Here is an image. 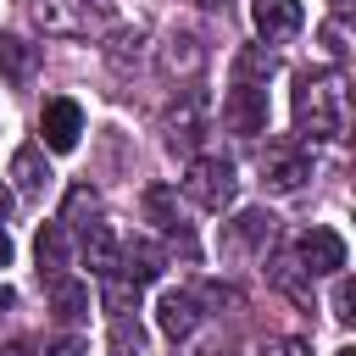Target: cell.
Returning <instances> with one entry per match:
<instances>
[{
	"mask_svg": "<svg viewBox=\"0 0 356 356\" xmlns=\"http://www.w3.org/2000/svg\"><path fill=\"white\" fill-rule=\"evenodd\" d=\"M306 350H312L306 339H278V356H306Z\"/></svg>",
	"mask_w": 356,
	"mask_h": 356,
	"instance_id": "cell-29",
	"label": "cell"
},
{
	"mask_svg": "<svg viewBox=\"0 0 356 356\" xmlns=\"http://www.w3.org/2000/svg\"><path fill=\"white\" fill-rule=\"evenodd\" d=\"M0 356H33V350H28L22 339H17V345H0Z\"/></svg>",
	"mask_w": 356,
	"mask_h": 356,
	"instance_id": "cell-32",
	"label": "cell"
},
{
	"mask_svg": "<svg viewBox=\"0 0 356 356\" xmlns=\"http://www.w3.org/2000/svg\"><path fill=\"white\" fill-rule=\"evenodd\" d=\"M89 345H83V334H61L56 345H44V356H83Z\"/></svg>",
	"mask_w": 356,
	"mask_h": 356,
	"instance_id": "cell-27",
	"label": "cell"
},
{
	"mask_svg": "<svg viewBox=\"0 0 356 356\" xmlns=\"http://www.w3.org/2000/svg\"><path fill=\"white\" fill-rule=\"evenodd\" d=\"M334 356H356V350H350V345H345V350H334Z\"/></svg>",
	"mask_w": 356,
	"mask_h": 356,
	"instance_id": "cell-34",
	"label": "cell"
},
{
	"mask_svg": "<svg viewBox=\"0 0 356 356\" xmlns=\"http://www.w3.org/2000/svg\"><path fill=\"white\" fill-rule=\"evenodd\" d=\"M111 345L139 356V350H145V334H139V323H134V317H111Z\"/></svg>",
	"mask_w": 356,
	"mask_h": 356,
	"instance_id": "cell-25",
	"label": "cell"
},
{
	"mask_svg": "<svg viewBox=\"0 0 356 356\" xmlns=\"http://www.w3.org/2000/svg\"><path fill=\"white\" fill-rule=\"evenodd\" d=\"M250 22L267 44H284L306 28V6L300 0H250Z\"/></svg>",
	"mask_w": 356,
	"mask_h": 356,
	"instance_id": "cell-7",
	"label": "cell"
},
{
	"mask_svg": "<svg viewBox=\"0 0 356 356\" xmlns=\"http://www.w3.org/2000/svg\"><path fill=\"white\" fill-rule=\"evenodd\" d=\"M100 306H106L111 317H128V312H139V284H128L122 273L100 278Z\"/></svg>",
	"mask_w": 356,
	"mask_h": 356,
	"instance_id": "cell-19",
	"label": "cell"
},
{
	"mask_svg": "<svg viewBox=\"0 0 356 356\" xmlns=\"http://www.w3.org/2000/svg\"><path fill=\"white\" fill-rule=\"evenodd\" d=\"M289 111H295V139H339L345 122H350V100H345V78L339 72H300L295 78V95H289Z\"/></svg>",
	"mask_w": 356,
	"mask_h": 356,
	"instance_id": "cell-1",
	"label": "cell"
},
{
	"mask_svg": "<svg viewBox=\"0 0 356 356\" xmlns=\"http://www.w3.org/2000/svg\"><path fill=\"white\" fill-rule=\"evenodd\" d=\"M184 195H189L200 211H228L234 195H239L234 161H222V156H195L189 172H184Z\"/></svg>",
	"mask_w": 356,
	"mask_h": 356,
	"instance_id": "cell-3",
	"label": "cell"
},
{
	"mask_svg": "<svg viewBox=\"0 0 356 356\" xmlns=\"http://www.w3.org/2000/svg\"><path fill=\"white\" fill-rule=\"evenodd\" d=\"M50 312L61 317V323H83L89 317V284H78V278H50Z\"/></svg>",
	"mask_w": 356,
	"mask_h": 356,
	"instance_id": "cell-13",
	"label": "cell"
},
{
	"mask_svg": "<svg viewBox=\"0 0 356 356\" xmlns=\"http://www.w3.org/2000/svg\"><path fill=\"white\" fill-rule=\"evenodd\" d=\"M11 178H17V189L28 195V200H44V189H50V161H44V150L39 145H22L17 156H11Z\"/></svg>",
	"mask_w": 356,
	"mask_h": 356,
	"instance_id": "cell-10",
	"label": "cell"
},
{
	"mask_svg": "<svg viewBox=\"0 0 356 356\" xmlns=\"http://www.w3.org/2000/svg\"><path fill=\"white\" fill-rule=\"evenodd\" d=\"M28 72H33V44H22L17 33H0V78L22 83Z\"/></svg>",
	"mask_w": 356,
	"mask_h": 356,
	"instance_id": "cell-20",
	"label": "cell"
},
{
	"mask_svg": "<svg viewBox=\"0 0 356 356\" xmlns=\"http://www.w3.org/2000/svg\"><path fill=\"white\" fill-rule=\"evenodd\" d=\"M195 139H200V100H184V111L167 117V145L172 150H195Z\"/></svg>",
	"mask_w": 356,
	"mask_h": 356,
	"instance_id": "cell-18",
	"label": "cell"
},
{
	"mask_svg": "<svg viewBox=\"0 0 356 356\" xmlns=\"http://www.w3.org/2000/svg\"><path fill=\"white\" fill-rule=\"evenodd\" d=\"M156 323H161L167 339H189V334L200 328V295H195V289H161Z\"/></svg>",
	"mask_w": 356,
	"mask_h": 356,
	"instance_id": "cell-8",
	"label": "cell"
},
{
	"mask_svg": "<svg viewBox=\"0 0 356 356\" xmlns=\"http://www.w3.org/2000/svg\"><path fill=\"white\" fill-rule=\"evenodd\" d=\"M39 134H44V150H78L83 106H78V100H67V95L44 100V111H39Z\"/></svg>",
	"mask_w": 356,
	"mask_h": 356,
	"instance_id": "cell-5",
	"label": "cell"
},
{
	"mask_svg": "<svg viewBox=\"0 0 356 356\" xmlns=\"http://www.w3.org/2000/svg\"><path fill=\"white\" fill-rule=\"evenodd\" d=\"M78 234H83L78 245H83L89 273H95V278H111V273H117V250H122V245H117V234H111L106 222H83Z\"/></svg>",
	"mask_w": 356,
	"mask_h": 356,
	"instance_id": "cell-11",
	"label": "cell"
},
{
	"mask_svg": "<svg viewBox=\"0 0 356 356\" xmlns=\"http://www.w3.org/2000/svg\"><path fill=\"white\" fill-rule=\"evenodd\" d=\"M273 72H278V56H267V50H239L234 56V83H256L261 89Z\"/></svg>",
	"mask_w": 356,
	"mask_h": 356,
	"instance_id": "cell-21",
	"label": "cell"
},
{
	"mask_svg": "<svg viewBox=\"0 0 356 356\" xmlns=\"http://www.w3.org/2000/svg\"><path fill=\"white\" fill-rule=\"evenodd\" d=\"M11 300H17V295H11L6 284H0V312H11Z\"/></svg>",
	"mask_w": 356,
	"mask_h": 356,
	"instance_id": "cell-33",
	"label": "cell"
},
{
	"mask_svg": "<svg viewBox=\"0 0 356 356\" xmlns=\"http://www.w3.org/2000/svg\"><path fill=\"white\" fill-rule=\"evenodd\" d=\"M145 217H150L161 234H178V228H184V222H178V189L150 184V189H145Z\"/></svg>",
	"mask_w": 356,
	"mask_h": 356,
	"instance_id": "cell-16",
	"label": "cell"
},
{
	"mask_svg": "<svg viewBox=\"0 0 356 356\" xmlns=\"http://www.w3.org/2000/svg\"><path fill=\"white\" fill-rule=\"evenodd\" d=\"M67 250H72V228L44 222V228H39V239H33V261H39V273H44V278H61Z\"/></svg>",
	"mask_w": 356,
	"mask_h": 356,
	"instance_id": "cell-12",
	"label": "cell"
},
{
	"mask_svg": "<svg viewBox=\"0 0 356 356\" xmlns=\"http://www.w3.org/2000/svg\"><path fill=\"white\" fill-rule=\"evenodd\" d=\"M261 239H273V217H267V211H239L228 245H261Z\"/></svg>",
	"mask_w": 356,
	"mask_h": 356,
	"instance_id": "cell-22",
	"label": "cell"
},
{
	"mask_svg": "<svg viewBox=\"0 0 356 356\" xmlns=\"http://www.w3.org/2000/svg\"><path fill=\"white\" fill-rule=\"evenodd\" d=\"M323 44H328V56H345V28L339 22H323Z\"/></svg>",
	"mask_w": 356,
	"mask_h": 356,
	"instance_id": "cell-28",
	"label": "cell"
},
{
	"mask_svg": "<svg viewBox=\"0 0 356 356\" xmlns=\"http://www.w3.org/2000/svg\"><path fill=\"white\" fill-rule=\"evenodd\" d=\"M267 278L295 300V306H312V278H306V267L295 261V256H273V267H267Z\"/></svg>",
	"mask_w": 356,
	"mask_h": 356,
	"instance_id": "cell-15",
	"label": "cell"
},
{
	"mask_svg": "<svg viewBox=\"0 0 356 356\" xmlns=\"http://www.w3.org/2000/svg\"><path fill=\"white\" fill-rule=\"evenodd\" d=\"M106 61H111L117 72L139 67V61H145V28H117V33H111V44H106Z\"/></svg>",
	"mask_w": 356,
	"mask_h": 356,
	"instance_id": "cell-17",
	"label": "cell"
},
{
	"mask_svg": "<svg viewBox=\"0 0 356 356\" xmlns=\"http://www.w3.org/2000/svg\"><path fill=\"white\" fill-rule=\"evenodd\" d=\"M295 261L306 267V278H317V273H345V239H339L334 228H306V234L295 239Z\"/></svg>",
	"mask_w": 356,
	"mask_h": 356,
	"instance_id": "cell-6",
	"label": "cell"
},
{
	"mask_svg": "<svg viewBox=\"0 0 356 356\" xmlns=\"http://www.w3.org/2000/svg\"><path fill=\"white\" fill-rule=\"evenodd\" d=\"M161 267H167V256H161V245H150V239H134V245H122L117 250V273L128 278V284H156L161 278Z\"/></svg>",
	"mask_w": 356,
	"mask_h": 356,
	"instance_id": "cell-9",
	"label": "cell"
},
{
	"mask_svg": "<svg viewBox=\"0 0 356 356\" xmlns=\"http://www.w3.org/2000/svg\"><path fill=\"white\" fill-rule=\"evenodd\" d=\"M33 22H39L44 33H61V39H83V33H89V22H83L78 11H67V0H39V6H33Z\"/></svg>",
	"mask_w": 356,
	"mask_h": 356,
	"instance_id": "cell-14",
	"label": "cell"
},
{
	"mask_svg": "<svg viewBox=\"0 0 356 356\" xmlns=\"http://www.w3.org/2000/svg\"><path fill=\"white\" fill-rule=\"evenodd\" d=\"M222 128H228V134H245V139L267 134V89L234 83V89L222 95Z\"/></svg>",
	"mask_w": 356,
	"mask_h": 356,
	"instance_id": "cell-4",
	"label": "cell"
},
{
	"mask_svg": "<svg viewBox=\"0 0 356 356\" xmlns=\"http://www.w3.org/2000/svg\"><path fill=\"white\" fill-rule=\"evenodd\" d=\"M83 211H95V189H89V184H78V189L67 195V211H61L56 222H61V228H83Z\"/></svg>",
	"mask_w": 356,
	"mask_h": 356,
	"instance_id": "cell-24",
	"label": "cell"
},
{
	"mask_svg": "<svg viewBox=\"0 0 356 356\" xmlns=\"http://www.w3.org/2000/svg\"><path fill=\"white\" fill-rule=\"evenodd\" d=\"M6 217H11V189L0 184V222H6Z\"/></svg>",
	"mask_w": 356,
	"mask_h": 356,
	"instance_id": "cell-30",
	"label": "cell"
},
{
	"mask_svg": "<svg viewBox=\"0 0 356 356\" xmlns=\"http://www.w3.org/2000/svg\"><path fill=\"white\" fill-rule=\"evenodd\" d=\"M334 306H339V312H334L339 323H350V317H356V312H350V306H356V289H350V278H339V289H334Z\"/></svg>",
	"mask_w": 356,
	"mask_h": 356,
	"instance_id": "cell-26",
	"label": "cell"
},
{
	"mask_svg": "<svg viewBox=\"0 0 356 356\" xmlns=\"http://www.w3.org/2000/svg\"><path fill=\"white\" fill-rule=\"evenodd\" d=\"M306 178H312V150H306V139L273 134V139L261 145V184L278 189V195H289V189H300Z\"/></svg>",
	"mask_w": 356,
	"mask_h": 356,
	"instance_id": "cell-2",
	"label": "cell"
},
{
	"mask_svg": "<svg viewBox=\"0 0 356 356\" xmlns=\"http://www.w3.org/2000/svg\"><path fill=\"white\" fill-rule=\"evenodd\" d=\"M0 267H11V239H6V228H0Z\"/></svg>",
	"mask_w": 356,
	"mask_h": 356,
	"instance_id": "cell-31",
	"label": "cell"
},
{
	"mask_svg": "<svg viewBox=\"0 0 356 356\" xmlns=\"http://www.w3.org/2000/svg\"><path fill=\"white\" fill-rule=\"evenodd\" d=\"M200 61H206V56H200L195 39H172V44H167V72H189V78H195Z\"/></svg>",
	"mask_w": 356,
	"mask_h": 356,
	"instance_id": "cell-23",
	"label": "cell"
}]
</instances>
